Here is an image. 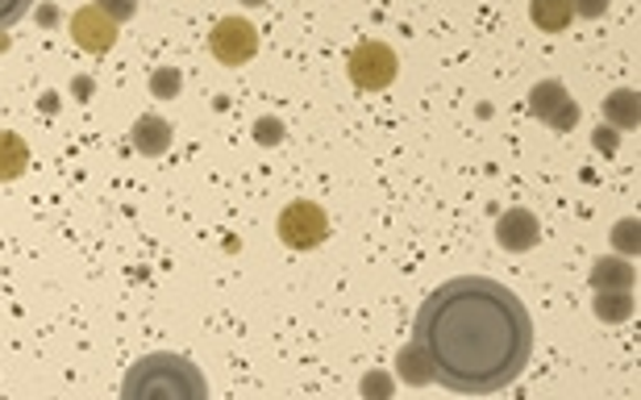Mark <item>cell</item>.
<instances>
[{"label":"cell","instance_id":"9a60e30c","mask_svg":"<svg viewBox=\"0 0 641 400\" xmlns=\"http://www.w3.org/2000/svg\"><path fill=\"white\" fill-rule=\"evenodd\" d=\"M633 309H638V301H633V292L621 288V292H596V301H591V313L600 317V322H608V326H621V322H629L633 317Z\"/></svg>","mask_w":641,"mask_h":400},{"label":"cell","instance_id":"7402d4cb","mask_svg":"<svg viewBox=\"0 0 641 400\" xmlns=\"http://www.w3.org/2000/svg\"><path fill=\"white\" fill-rule=\"evenodd\" d=\"M591 143H596V150H605V155H617V129L612 126L596 129V138H591Z\"/></svg>","mask_w":641,"mask_h":400},{"label":"cell","instance_id":"6da1fadb","mask_svg":"<svg viewBox=\"0 0 641 400\" xmlns=\"http://www.w3.org/2000/svg\"><path fill=\"white\" fill-rule=\"evenodd\" d=\"M417 338L433 355V380L463 397L508 388L534 359V317L517 292L487 275H459L429 292Z\"/></svg>","mask_w":641,"mask_h":400},{"label":"cell","instance_id":"8992f818","mask_svg":"<svg viewBox=\"0 0 641 400\" xmlns=\"http://www.w3.org/2000/svg\"><path fill=\"white\" fill-rule=\"evenodd\" d=\"M529 113L537 122H546L554 134H570L579 126V105L567 92V84H558V80H542L529 88Z\"/></svg>","mask_w":641,"mask_h":400},{"label":"cell","instance_id":"9c48e42d","mask_svg":"<svg viewBox=\"0 0 641 400\" xmlns=\"http://www.w3.org/2000/svg\"><path fill=\"white\" fill-rule=\"evenodd\" d=\"M171 138H176L171 122H167V117H155V113L138 117L134 129H129V143H134V150L146 155V159H159V155H167V150H171Z\"/></svg>","mask_w":641,"mask_h":400},{"label":"cell","instance_id":"5bb4252c","mask_svg":"<svg viewBox=\"0 0 641 400\" xmlns=\"http://www.w3.org/2000/svg\"><path fill=\"white\" fill-rule=\"evenodd\" d=\"M605 122L612 129H638L641 122V105L633 88H617L605 96Z\"/></svg>","mask_w":641,"mask_h":400},{"label":"cell","instance_id":"8fae6325","mask_svg":"<svg viewBox=\"0 0 641 400\" xmlns=\"http://www.w3.org/2000/svg\"><path fill=\"white\" fill-rule=\"evenodd\" d=\"M396 376L409 383V388L433 383V355H429V346L421 343V338H412V343L396 355Z\"/></svg>","mask_w":641,"mask_h":400},{"label":"cell","instance_id":"3957f363","mask_svg":"<svg viewBox=\"0 0 641 400\" xmlns=\"http://www.w3.org/2000/svg\"><path fill=\"white\" fill-rule=\"evenodd\" d=\"M275 234L284 238L292 251H317L329 238V218L317 200H292L284 204V213L275 221Z\"/></svg>","mask_w":641,"mask_h":400},{"label":"cell","instance_id":"5b68a950","mask_svg":"<svg viewBox=\"0 0 641 400\" xmlns=\"http://www.w3.org/2000/svg\"><path fill=\"white\" fill-rule=\"evenodd\" d=\"M350 80H355V88L362 92H379L388 88L400 72V63H396V51L388 42H358L355 51H350Z\"/></svg>","mask_w":641,"mask_h":400},{"label":"cell","instance_id":"ac0fdd59","mask_svg":"<svg viewBox=\"0 0 641 400\" xmlns=\"http://www.w3.org/2000/svg\"><path fill=\"white\" fill-rule=\"evenodd\" d=\"M254 143H259V146H280V143H284V122H275V117H263V122H254Z\"/></svg>","mask_w":641,"mask_h":400},{"label":"cell","instance_id":"603a6c76","mask_svg":"<svg viewBox=\"0 0 641 400\" xmlns=\"http://www.w3.org/2000/svg\"><path fill=\"white\" fill-rule=\"evenodd\" d=\"M362 392H367V397H388V392H392V380L371 376V380H362Z\"/></svg>","mask_w":641,"mask_h":400},{"label":"cell","instance_id":"7a4b0ae2","mask_svg":"<svg viewBox=\"0 0 641 400\" xmlns=\"http://www.w3.org/2000/svg\"><path fill=\"white\" fill-rule=\"evenodd\" d=\"M209 383L183 355H143L125 371L122 397L125 400H204Z\"/></svg>","mask_w":641,"mask_h":400},{"label":"cell","instance_id":"277c9868","mask_svg":"<svg viewBox=\"0 0 641 400\" xmlns=\"http://www.w3.org/2000/svg\"><path fill=\"white\" fill-rule=\"evenodd\" d=\"M209 51L221 67H246L259 55V30L246 18H221L209 34Z\"/></svg>","mask_w":641,"mask_h":400},{"label":"cell","instance_id":"d6986e66","mask_svg":"<svg viewBox=\"0 0 641 400\" xmlns=\"http://www.w3.org/2000/svg\"><path fill=\"white\" fill-rule=\"evenodd\" d=\"M96 9L108 13V18L122 25V21H129L134 13H138V0H96Z\"/></svg>","mask_w":641,"mask_h":400},{"label":"cell","instance_id":"4fadbf2b","mask_svg":"<svg viewBox=\"0 0 641 400\" xmlns=\"http://www.w3.org/2000/svg\"><path fill=\"white\" fill-rule=\"evenodd\" d=\"M529 18L542 34H567L575 9H570V0H529Z\"/></svg>","mask_w":641,"mask_h":400},{"label":"cell","instance_id":"7c38bea8","mask_svg":"<svg viewBox=\"0 0 641 400\" xmlns=\"http://www.w3.org/2000/svg\"><path fill=\"white\" fill-rule=\"evenodd\" d=\"M30 167V146L13 129H0V183H13Z\"/></svg>","mask_w":641,"mask_h":400},{"label":"cell","instance_id":"52a82bcc","mask_svg":"<svg viewBox=\"0 0 641 400\" xmlns=\"http://www.w3.org/2000/svg\"><path fill=\"white\" fill-rule=\"evenodd\" d=\"M67 34L75 38V46L80 51H88V55H108L113 46H117V21L101 13L96 4H84V9H75L72 21H67Z\"/></svg>","mask_w":641,"mask_h":400},{"label":"cell","instance_id":"e0dca14e","mask_svg":"<svg viewBox=\"0 0 641 400\" xmlns=\"http://www.w3.org/2000/svg\"><path fill=\"white\" fill-rule=\"evenodd\" d=\"M179 88H183L179 67H159V72L150 75V92H155V101H176Z\"/></svg>","mask_w":641,"mask_h":400},{"label":"cell","instance_id":"ffe728a7","mask_svg":"<svg viewBox=\"0 0 641 400\" xmlns=\"http://www.w3.org/2000/svg\"><path fill=\"white\" fill-rule=\"evenodd\" d=\"M30 4H34V0H0V30L18 25V21L30 13Z\"/></svg>","mask_w":641,"mask_h":400},{"label":"cell","instance_id":"ba28073f","mask_svg":"<svg viewBox=\"0 0 641 400\" xmlns=\"http://www.w3.org/2000/svg\"><path fill=\"white\" fill-rule=\"evenodd\" d=\"M496 242H500V251H508V255L534 251L537 242H542V221H537L534 209H508V213H500Z\"/></svg>","mask_w":641,"mask_h":400},{"label":"cell","instance_id":"44dd1931","mask_svg":"<svg viewBox=\"0 0 641 400\" xmlns=\"http://www.w3.org/2000/svg\"><path fill=\"white\" fill-rule=\"evenodd\" d=\"M570 9H575V18L596 21V18H605L608 13V0H570Z\"/></svg>","mask_w":641,"mask_h":400},{"label":"cell","instance_id":"cb8c5ba5","mask_svg":"<svg viewBox=\"0 0 641 400\" xmlns=\"http://www.w3.org/2000/svg\"><path fill=\"white\" fill-rule=\"evenodd\" d=\"M242 4H246V9H259V4H267V0H242Z\"/></svg>","mask_w":641,"mask_h":400},{"label":"cell","instance_id":"30bf717a","mask_svg":"<svg viewBox=\"0 0 641 400\" xmlns=\"http://www.w3.org/2000/svg\"><path fill=\"white\" fill-rule=\"evenodd\" d=\"M591 292H621V288H633L638 284V267L621 255H605L591 263V275H588Z\"/></svg>","mask_w":641,"mask_h":400},{"label":"cell","instance_id":"2e32d148","mask_svg":"<svg viewBox=\"0 0 641 400\" xmlns=\"http://www.w3.org/2000/svg\"><path fill=\"white\" fill-rule=\"evenodd\" d=\"M641 225L638 218H624L612 225V246H617V255L621 259H638V246H641Z\"/></svg>","mask_w":641,"mask_h":400}]
</instances>
